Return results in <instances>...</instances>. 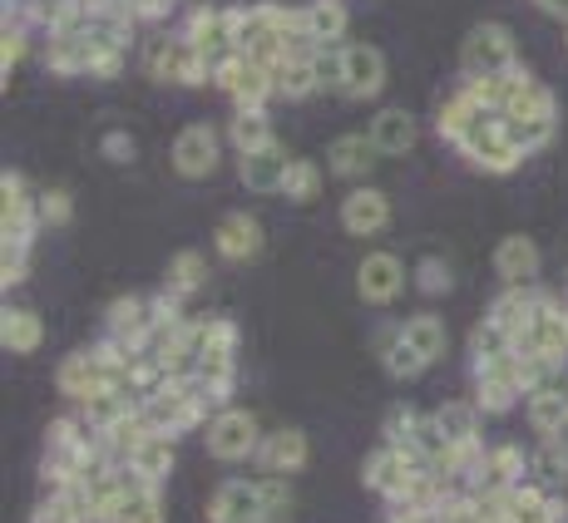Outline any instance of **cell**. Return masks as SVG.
Masks as SVG:
<instances>
[{"instance_id":"1","label":"cell","mask_w":568,"mask_h":523,"mask_svg":"<svg viewBox=\"0 0 568 523\" xmlns=\"http://www.w3.org/2000/svg\"><path fill=\"white\" fill-rule=\"evenodd\" d=\"M233 10V35H237V54L247 60H262L277 70L287 60V25H292V6H277V0H253V6H227Z\"/></svg>"},{"instance_id":"2","label":"cell","mask_w":568,"mask_h":523,"mask_svg":"<svg viewBox=\"0 0 568 523\" xmlns=\"http://www.w3.org/2000/svg\"><path fill=\"white\" fill-rule=\"evenodd\" d=\"M144 74L154 84H179V90H199V84H213V64L193 50V40L183 30H154L144 40Z\"/></svg>"},{"instance_id":"3","label":"cell","mask_w":568,"mask_h":523,"mask_svg":"<svg viewBox=\"0 0 568 523\" xmlns=\"http://www.w3.org/2000/svg\"><path fill=\"white\" fill-rule=\"evenodd\" d=\"M237 346H243V331H237L233 316H207V351L199 361V380L213 400V410L233 406V380H237Z\"/></svg>"},{"instance_id":"4","label":"cell","mask_w":568,"mask_h":523,"mask_svg":"<svg viewBox=\"0 0 568 523\" xmlns=\"http://www.w3.org/2000/svg\"><path fill=\"white\" fill-rule=\"evenodd\" d=\"M519 60L515 30L505 20H479L475 30L460 40V74L465 80H489V74H509Z\"/></svg>"},{"instance_id":"5","label":"cell","mask_w":568,"mask_h":523,"mask_svg":"<svg viewBox=\"0 0 568 523\" xmlns=\"http://www.w3.org/2000/svg\"><path fill=\"white\" fill-rule=\"evenodd\" d=\"M262 440H267V430H262L257 416H253V410H243V406L217 410V416L207 420V430H203V444H207V454H213L217 464H247V460H257Z\"/></svg>"},{"instance_id":"6","label":"cell","mask_w":568,"mask_h":523,"mask_svg":"<svg viewBox=\"0 0 568 523\" xmlns=\"http://www.w3.org/2000/svg\"><path fill=\"white\" fill-rule=\"evenodd\" d=\"M40 233V193L26 183V173H0V247H36Z\"/></svg>"},{"instance_id":"7","label":"cell","mask_w":568,"mask_h":523,"mask_svg":"<svg viewBox=\"0 0 568 523\" xmlns=\"http://www.w3.org/2000/svg\"><path fill=\"white\" fill-rule=\"evenodd\" d=\"M213 84L233 100V109H267V100L277 94V70L247 54H233L213 70Z\"/></svg>"},{"instance_id":"8","label":"cell","mask_w":568,"mask_h":523,"mask_svg":"<svg viewBox=\"0 0 568 523\" xmlns=\"http://www.w3.org/2000/svg\"><path fill=\"white\" fill-rule=\"evenodd\" d=\"M455 154H460L469 168L495 173V178H505V173H515L519 163H524V154L505 139V129H499L495 114H479V124L460 139V148H455Z\"/></svg>"},{"instance_id":"9","label":"cell","mask_w":568,"mask_h":523,"mask_svg":"<svg viewBox=\"0 0 568 523\" xmlns=\"http://www.w3.org/2000/svg\"><path fill=\"white\" fill-rule=\"evenodd\" d=\"M169 163H173V173L189 183L213 178V173L223 168V134H217L213 124H183L169 148Z\"/></svg>"},{"instance_id":"10","label":"cell","mask_w":568,"mask_h":523,"mask_svg":"<svg viewBox=\"0 0 568 523\" xmlns=\"http://www.w3.org/2000/svg\"><path fill=\"white\" fill-rule=\"evenodd\" d=\"M94 60H100V40L90 35L84 16L74 20V25L45 35V70L54 74V80H90Z\"/></svg>"},{"instance_id":"11","label":"cell","mask_w":568,"mask_h":523,"mask_svg":"<svg viewBox=\"0 0 568 523\" xmlns=\"http://www.w3.org/2000/svg\"><path fill=\"white\" fill-rule=\"evenodd\" d=\"M183 35L193 40V50L203 54L207 64H223L237 54V35H233V10L227 6H193L189 16H183Z\"/></svg>"},{"instance_id":"12","label":"cell","mask_w":568,"mask_h":523,"mask_svg":"<svg viewBox=\"0 0 568 523\" xmlns=\"http://www.w3.org/2000/svg\"><path fill=\"white\" fill-rule=\"evenodd\" d=\"M534 479V454H524L519 444H495V450L479 460V470L465 474V494H505V489Z\"/></svg>"},{"instance_id":"13","label":"cell","mask_w":568,"mask_h":523,"mask_svg":"<svg viewBox=\"0 0 568 523\" xmlns=\"http://www.w3.org/2000/svg\"><path fill=\"white\" fill-rule=\"evenodd\" d=\"M469 380H475V396H469V400H475L485 416H509L519 400H529V390H524V376H519V351L505 356L499 366L469 370Z\"/></svg>"},{"instance_id":"14","label":"cell","mask_w":568,"mask_h":523,"mask_svg":"<svg viewBox=\"0 0 568 523\" xmlns=\"http://www.w3.org/2000/svg\"><path fill=\"white\" fill-rule=\"evenodd\" d=\"M406 281H410L406 262L396 253H386V247H376V253H366L356 262V291H362L366 307H390L406 291Z\"/></svg>"},{"instance_id":"15","label":"cell","mask_w":568,"mask_h":523,"mask_svg":"<svg viewBox=\"0 0 568 523\" xmlns=\"http://www.w3.org/2000/svg\"><path fill=\"white\" fill-rule=\"evenodd\" d=\"M386 90V54L376 45H342V80H336V94L342 100H376Z\"/></svg>"},{"instance_id":"16","label":"cell","mask_w":568,"mask_h":523,"mask_svg":"<svg viewBox=\"0 0 568 523\" xmlns=\"http://www.w3.org/2000/svg\"><path fill=\"white\" fill-rule=\"evenodd\" d=\"M435 424L445 430V440L455 444V450L465 454V474L479 470V460H485V440H479V420H485V410L475 406V400H445V406L430 410Z\"/></svg>"},{"instance_id":"17","label":"cell","mask_w":568,"mask_h":523,"mask_svg":"<svg viewBox=\"0 0 568 523\" xmlns=\"http://www.w3.org/2000/svg\"><path fill=\"white\" fill-rule=\"evenodd\" d=\"M109 386V366L100 356V346H80V351H70L60 366H54V390H60L70 406H80V400H90L94 390Z\"/></svg>"},{"instance_id":"18","label":"cell","mask_w":568,"mask_h":523,"mask_svg":"<svg viewBox=\"0 0 568 523\" xmlns=\"http://www.w3.org/2000/svg\"><path fill=\"white\" fill-rule=\"evenodd\" d=\"M207 523H267L262 509V484L257 479H223V484L207 494Z\"/></svg>"},{"instance_id":"19","label":"cell","mask_w":568,"mask_h":523,"mask_svg":"<svg viewBox=\"0 0 568 523\" xmlns=\"http://www.w3.org/2000/svg\"><path fill=\"white\" fill-rule=\"evenodd\" d=\"M336 223H342L346 237H381L390 227V198L376 188V183H362V188H352L342 198Z\"/></svg>"},{"instance_id":"20","label":"cell","mask_w":568,"mask_h":523,"mask_svg":"<svg viewBox=\"0 0 568 523\" xmlns=\"http://www.w3.org/2000/svg\"><path fill=\"white\" fill-rule=\"evenodd\" d=\"M104 336L119 346H129V351H144L149 336H154V301L149 297H114L104 311Z\"/></svg>"},{"instance_id":"21","label":"cell","mask_w":568,"mask_h":523,"mask_svg":"<svg viewBox=\"0 0 568 523\" xmlns=\"http://www.w3.org/2000/svg\"><path fill=\"white\" fill-rule=\"evenodd\" d=\"M307 460H312V440H307V430H297V424H282V430H267V440H262V450H257V470L262 474H277V479H292V474H302L307 470Z\"/></svg>"},{"instance_id":"22","label":"cell","mask_w":568,"mask_h":523,"mask_svg":"<svg viewBox=\"0 0 568 523\" xmlns=\"http://www.w3.org/2000/svg\"><path fill=\"white\" fill-rule=\"evenodd\" d=\"M515 351H534V356H544V361H554L564 370V361H568V316H564V301L554 297V291L544 297L539 316H534V331L524 336Z\"/></svg>"},{"instance_id":"23","label":"cell","mask_w":568,"mask_h":523,"mask_svg":"<svg viewBox=\"0 0 568 523\" xmlns=\"http://www.w3.org/2000/svg\"><path fill=\"white\" fill-rule=\"evenodd\" d=\"M544 297H549V291H539V287H505L495 301H489V311H485V316L509 336V341L519 346L524 336L534 331V316H539Z\"/></svg>"},{"instance_id":"24","label":"cell","mask_w":568,"mask_h":523,"mask_svg":"<svg viewBox=\"0 0 568 523\" xmlns=\"http://www.w3.org/2000/svg\"><path fill=\"white\" fill-rule=\"evenodd\" d=\"M262 243H267V233H262V223L253 213H227L223 223L213 227V253L223 262H233V267H243V262H257L262 257Z\"/></svg>"},{"instance_id":"25","label":"cell","mask_w":568,"mask_h":523,"mask_svg":"<svg viewBox=\"0 0 568 523\" xmlns=\"http://www.w3.org/2000/svg\"><path fill=\"white\" fill-rule=\"evenodd\" d=\"M287 168H292L287 144H267V148H257V154H237V178H243L247 193H262V198H272V193L282 198Z\"/></svg>"},{"instance_id":"26","label":"cell","mask_w":568,"mask_h":523,"mask_svg":"<svg viewBox=\"0 0 568 523\" xmlns=\"http://www.w3.org/2000/svg\"><path fill=\"white\" fill-rule=\"evenodd\" d=\"M495 271H499V281H505V287H534V281H539V271H544L539 243H534L529 233L499 237V247H495Z\"/></svg>"},{"instance_id":"27","label":"cell","mask_w":568,"mask_h":523,"mask_svg":"<svg viewBox=\"0 0 568 523\" xmlns=\"http://www.w3.org/2000/svg\"><path fill=\"white\" fill-rule=\"evenodd\" d=\"M524 416H529V430L539 440H564L568 434V380H549L539 386L529 400H524Z\"/></svg>"},{"instance_id":"28","label":"cell","mask_w":568,"mask_h":523,"mask_svg":"<svg viewBox=\"0 0 568 523\" xmlns=\"http://www.w3.org/2000/svg\"><path fill=\"white\" fill-rule=\"evenodd\" d=\"M376 144H371V134H336L332 144H326V173H336V178L346 183H362L371 178V168H376Z\"/></svg>"},{"instance_id":"29","label":"cell","mask_w":568,"mask_h":523,"mask_svg":"<svg viewBox=\"0 0 568 523\" xmlns=\"http://www.w3.org/2000/svg\"><path fill=\"white\" fill-rule=\"evenodd\" d=\"M366 134L381 158H406L415 148V139H420V124H415V114H406V109H381Z\"/></svg>"},{"instance_id":"30","label":"cell","mask_w":568,"mask_h":523,"mask_svg":"<svg viewBox=\"0 0 568 523\" xmlns=\"http://www.w3.org/2000/svg\"><path fill=\"white\" fill-rule=\"evenodd\" d=\"M302 25H307V35L322 50H342L346 30H352V10H346V0H307L302 6Z\"/></svg>"},{"instance_id":"31","label":"cell","mask_w":568,"mask_h":523,"mask_svg":"<svg viewBox=\"0 0 568 523\" xmlns=\"http://www.w3.org/2000/svg\"><path fill=\"white\" fill-rule=\"evenodd\" d=\"M0 346L10 356H36L45 346V316L36 307H6L0 311Z\"/></svg>"},{"instance_id":"32","label":"cell","mask_w":568,"mask_h":523,"mask_svg":"<svg viewBox=\"0 0 568 523\" xmlns=\"http://www.w3.org/2000/svg\"><path fill=\"white\" fill-rule=\"evenodd\" d=\"M376 361L386 366L390 380H415V376H425V370H430V366L420 361V356L410 351L406 336H400V321H386V326L376 331Z\"/></svg>"},{"instance_id":"33","label":"cell","mask_w":568,"mask_h":523,"mask_svg":"<svg viewBox=\"0 0 568 523\" xmlns=\"http://www.w3.org/2000/svg\"><path fill=\"white\" fill-rule=\"evenodd\" d=\"M139 410V400L129 396V390H114V386H104V390H94L90 400H80L74 406V416H80L84 424H90L94 434H104V430H114L119 420H129Z\"/></svg>"},{"instance_id":"34","label":"cell","mask_w":568,"mask_h":523,"mask_svg":"<svg viewBox=\"0 0 568 523\" xmlns=\"http://www.w3.org/2000/svg\"><path fill=\"white\" fill-rule=\"evenodd\" d=\"M400 336L410 341V351L420 356L425 366H435V361H445V351H450V331H445V321L435 311H415L400 321Z\"/></svg>"},{"instance_id":"35","label":"cell","mask_w":568,"mask_h":523,"mask_svg":"<svg viewBox=\"0 0 568 523\" xmlns=\"http://www.w3.org/2000/svg\"><path fill=\"white\" fill-rule=\"evenodd\" d=\"M223 139L233 144V154H257V148L277 144V134H272V114L267 109H233V119H227Z\"/></svg>"},{"instance_id":"36","label":"cell","mask_w":568,"mask_h":523,"mask_svg":"<svg viewBox=\"0 0 568 523\" xmlns=\"http://www.w3.org/2000/svg\"><path fill=\"white\" fill-rule=\"evenodd\" d=\"M479 114H485V109L469 100V94L455 90L450 100H440V109H435V139H440V144H450V148H460V139L479 124Z\"/></svg>"},{"instance_id":"37","label":"cell","mask_w":568,"mask_h":523,"mask_svg":"<svg viewBox=\"0 0 568 523\" xmlns=\"http://www.w3.org/2000/svg\"><path fill=\"white\" fill-rule=\"evenodd\" d=\"M163 287H169L173 297H183V301H189L193 291H203L207 287V253H199V247H179V253L169 257Z\"/></svg>"},{"instance_id":"38","label":"cell","mask_w":568,"mask_h":523,"mask_svg":"<svg viewBox=\"0 0 568 523\" xmlns=\"http://www.w3.org/2000/svg\"><path fill=\"white\" fill-rule=\"evenodd\" d=\"M173 444L179 440H169V434H154V440H144L139 444V454L124 464V470H134L144 484H154V489H163L169 484V474H173V464H179V454H173Z\"/></svg>"},{"instance_id":"39","label":"cell","mask_w":568,"mask_h":523,"mask_svg":"<svg viewBox=\"0 0 568 523\" xmlns=\"http://www.w3.org/2000/svg\"><path fill=\"white\" fill-rule=\"evenodd\" d=\"M499 129H505V139L519 148L524 158L539 154V148L554 144V134H559V114H539V119H499Z\"/></svg>"},{"instance_id":"40","label":"cell","mask_w":568,"mask_h":523,"mask_svg":"<svg viewBox=\"0 0 568 523\" xmlns=\"http://www.w3.org/2000/svg\"><path fill=\"white\" fill-rule=\"evenodd\" d=\"M30 523H94L90 504H84V484L70 494H40V504L30 509Z\"/></svg>"},{"instance_id":"41","label":"cell","mask_w":568,"mask_h":523,"mask_svg":"<svg viewBox=\"0 0 568 523\" xmlns=\"http://www.w3.org/2000/svg\"><path fill=\"white\" fill-rule=\"evenodd\" d=\"M505 356H515V341H509L505 331H499L495 321H479L475 331H469V370H485V366H499Z\"/></svg>"},{"instance_id":"42","label":"cell","mask_w":568,"mask_h":523,"mask_svg":"<svg viewBox=\"0 0 568 523\" xmlns=\"http://www.w3.org/2000/svg\"><path fill=\"white\" fill-rule=\"evenodd\" d=\"M322 183H326L322 163H312V158H292L287 183H282V198L297 203V208H307V203L322 198Z\"/></svg>"},{"instance_id":"43","label":"cell","mask_w":568,"mask_h":523,"mask_svg":"<svg viewBox=\"0 0 568 523\" xmlns=\"http://www.w3.org/2000/svg\"><path fill=\"white\" fill-rule=\"evenodd\" d=\"M322 90V70L316 60H282L277 64V94L282 100H312Z\"/></svg>"},{"instance_id":"44","label":"cell","mask_w":568,"mask_h":523,"mask_svg":"<svg viewBox=\"0 0 568 523\" xmlns=\"http://www.w3.org/2000/svg\"><path fill=\"white\" fill-rule=\"evenodd\" d=\"M410 281H415L420 297H445V291L455 287V271H450V262L445 257H420L410 267Z\"/></svg>"},{"instance_id":"45","label":"cell","mask_w":568,"mask_h":523,"mask_svg":"<svg viewBox=\"0 0 568 523\" xmlns=\"http://www.w3.org/2000/svg\"><path fill=\"white\" fill-rule=\"evenodd\" d=\"M262 484V509H267V523H287L292 509H297V494H292V479L277 474H257Z\"/></svg>"},{"instance_id":"46","label":"cell","mask_w":568,"mask_h":523,"mask_svg":"<svg viewBox=\"0 0 568 523\" xmlns=\"http://www.w3.org/2000/svg\"><path fill=\"white\" fill-rule=\"evenodd\" d=\"M74 223V193L70 188H40V227L60 233Z\"/></svg>"},{"instance_id":"47","label":"cell","mask_w":568,"mask_h":523,"mask_svg":"<svg viewBox=\"0 0 568 523\" xmlns=\"http://www.w3.org/2000/svg\"><path fill=\"white\" fill-rule=\"evenodd\" d=\"M26 54H30V30L6 16V30H0V74H6V84H10V74H16V64L26 60Z\"/></svg>"},{"instance_id":"48","label":"cell","mask_w":568,"mask_h":523,"mask_svg":"<svg viewBox=\"0 0 568 523\" xmlns=\"http://www.w3.org/2000/svg\"><path fill=\"white\" fill-rule=\"evenodd\" d=\"M534 474L568 484V434L564 440H539V450H534Z\"/></svg>"},{"instance_id":"49","label":"cell","mask_w":568,"mask_h":523,"mask_svg":"<svg viewBox=\"0 0 568 523\" xmlns=\"http://www.w3.org/2000/svg\"><path fill=\"white\" fill-rule=\"evenodd\" d=\"M124 523H169V509H163V489L144 484L124 509Z\"/></svg>"},{"instance_id":"50","label":"cell","mask_w":568,"mask_h":523,"mask_svg":"<svg viewBox=\"0 0 568 523\" xmlns=\"http://www.w3.org/2000/svg\"><path fill=\"white\" fill-rule=\"evenodd\" d=\"M539 114H559V100H554L549 84H534V90L524 94V100L509 104L499 119H539Z\"/></svg>"},{"instance_id":"51","label":"cell","mask_w":568,"mask_h":523,"mask_svg":"<svg viewBox=\"0 0 568 523\" xmlns=\"http://www.w3.org/2000/svg\"><path fill=\"white\" fill-rule=\"evenodd\" d=\"M415 424H420V410L390 406L386 410V424H381V430H386V444H400V450H406V444L415 440Z\"/></svg>"},{"instance_id":"52","label":"cell","mask_w":568,"mask_h":523,"mask_svg":"<svg viewBox=\"0 0 568 523\" xmlns=\"http://www.w3.org/2000/svg\"><path fill=\"white\" fill-rule=\"evenodd\" d=\"M100 154H104L109 163H119V168H124V163L139 158V139L129 134V129H109V134H100Z\"/></svg>"},{"instance_id":"53","label":"cell","mask_w":568,"mask_h":523,"mask_svg":"<svg viewBox=\"0 0 568 523\" xmlns=\"http://www.w3.org/2000/svg\"><path fill=\"white\" fill-rule=\"evenodd\" d=\"M30 277V247H0V287H20Z\"/></svg>"},{"instance_id":"54","label":"cell","mask_w":568,"mask_h":523,"mask_svg":"<svg viewBox=\"0 0 568 523\" xmlns=\"http://www.w3.org/2000/svg\"><path fill=\"white\" fill-rule=\"evenodd\" d=\"M124 6L139 25H159V20H169V10L179 6V0H124Z\"/></svg>"},{"instance_id":"55","label":"cell","mask_w":568,"mask_h":523,"mask_svg":"<svg viewBox=\"0 0 568 523\" xmlns=\"http://www.w3.org/2000/svg\"><path fill=\"white\" fill-rule=\"evenodd\" d=\"M386 523H440V514H435V509H420V504H400L386 514Z\"/></svg>"},{"instance_id":"56","label":"cell","mask_w":568,"mask_h":523,"mask_svg":"<svg viewBox=\"0 0 568 523\" xmlns=\"http://www.w3.org/2000/svg\"><path fill=\"white\" fill-rule=\"evenodd\" d=\"M534 6H539L544 16H554V20H564L568 25V0H534Z\"/></svg>"},{"instance_id":"57","label":"cell","mask_w":568,"mask_h":523,"mask_svg":"<svg viewBox=\"0 0 568 523\" xmlns=\"http://www.w3.org/2000/svg\"><path fill=\"white\" fill-rule=\"evenodd\" d=\"M559 301H564V316H568V291H564V297H559Z\"/></svg>"},{"instance_id":"58","label":"cell","mask_w":568,"mask_h":523,"mask_svg":"<svg viewBox=\"0 0 568 523\" xmlns=\"http://www.w3.org/2000/svg\"><path fill=\"white\" fill-rule=\"evenodd\" d=\"M564 45H568V30H564Z\"/></svg>"},{"instance_id":"59","label":"cell","mask_w":568,"mask_h":523,"mask_svg":"<svg viewBox=\"0 0 568 523\" xmlns=\"http://www.w3.org/2000/svg\"><path fill=\"white\" fill-rule=\"evenodd\" d=\"M564 489H568V484H564Z\"/></svg>"}]
</instances>
